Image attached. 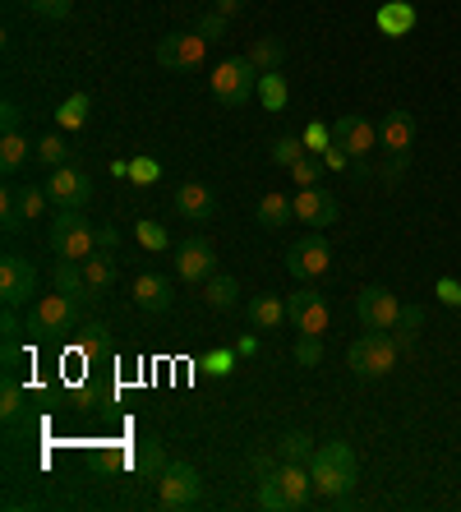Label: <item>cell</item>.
Returning a JSON list of instances; mask_svg holds the SVG:
<instances>
[{
    "label": "cell",
    "mask_w": 461,
    "mask_h": 512,
    "mask_svg": "<svg viewBox=\"0 0 461 512\" xmlns=\"http://www.w3.org/2000/svg\"><path fill=\"white\" fill-rule=\"evenodd\" d=\"M309 476H314V489H319L323 499L342 503L360 485V457H355V448L346 439H328L323 448H314Z\"/></svg>",
    "instance_id": "cell-1"
},
{
    "label": "cell",
    "mask_w": 461,
    "mask_h": 512,
    "mask_svg": "<svg viewBox=\"0 0 461 512\" xmlns=\"http://www.w3.org/2000/svg\"><path fill=\"white\" fill-rule=\"evenodd\" d=\"M309 494H314V476L305 462H282L277 476L259 480V508L268 512H300L309 508Z\"/></svg>",
    "instance_id": "cell-2"
},
{
    "label": "cell",
    "mask_w": 461,
    "mask_h": 512,
    "mask_svg": "<svg viewBox=\"0 0 461 512\" xmlns=\"http://www.w3.org/2000/svg\"><path fill=\"white\" fill-rule=\"evenodd\" d=\"M47 240H51V250H56V259L83 263L97 254V227L83 217V208H60L51 231H47Z\"/></svg>",
    "instance_id": "cell-3"
},
{
    "label": "cell",
    "mask_w": 461,
    "mask_h": 512,
    "mask_svg": "<svg viewBox=\"0 0 461 512\" xmlns=\"http://www.w3.org/2000/svg\"><path fill=\"white\" fill-rule=\"evenodd\" d=\"M397 356H402L397 337L365 328V333H360V337L351 342V351H346V365H351V370L360 374V379H383V374L397 370Z\"/></svg>",
    "instance_id": "cell-4"
},
{
    "label": "cell",
    "mask_w": 461,
    "mask_h": 512,
    "mask_svg": "<svg viewBox=\"0 0 461 512\" xmlns=\"http://www.w3.org/2000/svg\"><path fill=\"white\" fill-rule=\"evenodd\" d=\"M213 97L226 111L249 107V97H259V70L249 65V56H226L213 65Z\"/></svg>",
    "instance_id": "cell-5"
},
{
    "label": "cell",
    "mask_w": 461,
    "mask_h": 512,
    "mask_svg": "<svg viewBox=\"0 0 461 512\" xmlns=\"http://www.w3.org/2000/svg\"><path fill=\"white\" fill-rule=\"evenodd\" d=\"M74 323H79V300L56 291V296H42L33 310H28L24 328L33 337H65V333H74Z\"/></svg>",
    "instance_id": "cell-6"
},
{
    "label": "cell",
    "mask_w": 461,
    "mask_h": 512,
    "mask_svg": "<svg viewBox=\"0 0 461 512\" xmlns=\"http://www.w3.org/2000/svg\"><path fill=\"white\" fill-rule=\"evenodd\" d=\"M203 499V476L194 471L190 462H166V471L157 476V503L171 512L194 508Z\"/></svg>",
    "instance_id": "cell-7"
},
{
    "label": "cell",
    "mask_w": 461,
    "mask_h": 512,
    "mask_svg": "<svg viewBox=\"0 0 461 512\" xmlns=\"http://www.w3.org/2000/svg\"><path fill=\"white\" fill-rule=\"evenodd\" d=\"M328 268H332V250H328V240H323V231H309V236H300L286 250V273L300 277V282H314Z\"/></svg>",
    "instance_id": "cell-8"
},
{
    "label": "cell",
    "mask_w": 461,
    "mask_h": 512,
    "mask_svg": "<svg viewBox=\"0 0 461 512\" xmlns=\"http://www.w3.org/2000/svg\"><path fill=\"white\" fill-rule=\"evenodd\" d=\"M203 60H208V37H199V33H171L157 42V65L171 74L199 70Z\"/></svg>",
    "instance_id": "cell-9"
},
{
    "label": "cell",
    "mask_w": 461,
    "mask_h": 512,
    "mask_svg": "<svg viewBox=\"0 0 461 512\" xmlns=\"http://www.w3.org/2000/svg\"><path fill=\"white\" fill-rule=\"evenodd\" d=\"M28 296H37L33 259H24V254H5V259H0V300H5V310L28 305Z\"/></svg>",
    "instance_id": "cell-10"
},
{
    "label": "cell",
    "mask_w": 461,
    "mask_h": 512,
    "mask_svg": "<svg viewBox=\"0 0 461 512\" xmlns=\"http://www.w3.org/2000/svg\"><path fill=\"white\" fill-rule=\"evenodd\" d=\"M286 314H291V323L309 337H323L328 333V319H332L319 286H300V291H291V296H286Z\"/></svg>",
    "instance_id": "cell-11"
},
{
    "label": "cell",
    "mask_w": 461,
    "mask_h": 512,
    "mask_svg": "<svg viewBox=\"0 0 461 512\" xmlns=\"http://www.w3.org/2000/svg\"><path fill=\"white\" fill-rule=\"evenodd\" d=\"M355 314H360V323L374 328V333H392V328H397V314H402V300L392 296L388 286H365V291L355 296Z\"/></svg>",
    "instance_id": "cell-12"
},
{
    "label": "cell",
    "mask_w": 461,
    "mask_h": 512,
    "mask_svg": "<svg viewBox=\"0 0 461 512\" xmlns=\"http://www.w3.org/2000/svg\"><path fill=\"white\" fill-rule=\"evenodd\" d=\"M217 273V254H213V240L190 236L176 245V277L180 282H208Z\"/></svg>",
    "instance_id": "cell-13"
},
{
    "label": "cell",
    "mask_w": 461,
    "mask_h": 512,
    "mask_svg": "<svg viewBox=\"0 0 461 512\" xmlns=\"http://www.w3.org/2000/svg\"><path fill=\"white\" fill-rule=\"evenodd\" d=\"M47 194L56 208H83V203L93 199V176L88 171H79L70 162V167H56L47 180Z\"/></svg>",
    "instance_id": "cell-14"
},
{
    "label": "cell",
    "mask_w": 461,
    "mask_h": 512,
    "mask_svg": "<svg viewBox=\"0 0 461 512\" xmlns=\"http://www.w3.org/2000/svg\"><path fill=\"white\" fill-rule=\"evenodd\" d=\"M291 203H296V222H305L309 231H328L337 222V199L319 185H300Z\"/></svg>",
    "instance_id": "cell-15"
},
{
    "label": "cell",
    "mask_w": 461,
    "mask_h": 512,
    "mask_svg": "<svg viewBox=\"0 0 461 512\" xmlns=\"http://www.w3.org/2000/svg\"><path fill=\"white\" fill-rule=\"evenodd\" d=\"M332 143H337V148H346L355 162H365L369 148L379 143V125H369L365 116H337V120H332Z\"/></svg>",
    "instance_id": "cell-16"
},
{
    "label": "cell",
    "mask_w": 461,
    "mask_h": 512,
    "mask_svg": "<svg viewBox=\"0 0 461 512\" xmlns=\"http://www.w3.org/2000/svg\"><path fill=\"white\" fill-rule=\"evenodd\" d=\"M217 213V194L213 185H203V180H185L176 190V217H185V222H213Z\"/></svg>",
    "instance_id": "cell-17"
},
{
    "label": "cell",
    "mask_w": 461,
    "mask_h": 512,
    "mask_svg": "<svg viewBox=\"0 0 461 512\" xmlns=\"http://www.w3.org/2000/svg\"><path fill=\"white\" fill-rule=\"evenodd\" d=\"M130 296H134V305H139V310H148V314L171 310V277L139 273V277H134V286H130Z\"/></svg>",
    "instance_id": "cell-18"
},
{
    "label": "cell",
    "mask_w": 461,
    "mask_h": 512,
    "mask_svg": "<svg viewBox=\"0 0 461 512\" xmlns=\"http://www.w3.org/2000/svg\"><path fill=\"white\" fill-rule=\"evenodd\" d=\"M379 143L388 148L392 157L411 153V143H415V116H411V111H402V107L388 111V116L379 120Z\"/></svg>",
    "instance_id": "cell-19"
},
{
    "label": "cell",
    "mask_w": 461,
    "mask_h": 512,
    "mask_svg": "<svg viewBox=\"0 0 461 512\" xmlns=\"http://www.w3.org/2000/svg\"><path fill=\"white\" fill-rule=\"evenodd\" d=\"M415 19H420V14H415L411 0H383L379 14H374V24H379L383 37H406L415 28Z\"/></svg>",
    "instance_id": "cell-20"
},
{
    "label": "cell",
    "mask_w": 461,
    "mask_h": 512,
    "mask_svg": "<svg viewBox=\"0 0 461 512\" xmlns=\"http://www.w3.org/2000/svg\"><path fill=\"white\" fill-rule=\"evenodd\" d=\"M249 323L259 328V333H277L282 323H291V314H286V300L282 296H249Z\"/></svg>",
    "instance_id": "cell-21"
},
{
    "label": "cell",
    "mask_w": 461,
    "mask_h": 512,
    "mask_svg": "<svg viewBox=\"0 0 461 512\" xmlns=\"http://www.w3.org/2000/svg\"><path fill=\"white\" fill-rule=\"evenodd\" d=\"M79 268H83V277H88V291H93V296H107L111 286H116V259H111L107 250H97L93 259H83Z\"/></svg>",
    "instance_id": "cell-22"
},
{
    "label": "cell",
    "mask_w": 461,
    "mask_h": 512,
    "mask_svg": "<svg viewBox=\"0 0 461 512\" xmlns=\"http://www.w3.org/2000/svg\"><path fill=\"white\" fill-rule=\"evenodd\" d=\"M249 65L259 74H272V70H282L286 65V42L282 37H259V42H249Z\"/></svg>",
    "instance_id": "cell-23"
},
{
    "label": "cell",
    "mask_w": 461,
    "mask_h": 512,
    "mask_svg": "<svg viewBox=\"0 0 461 512\" xmlns=\"http://www.w3.org/2000/svg\"><path fill=\"white\" fill-rule=\"evenodd\" d=\"M291 217H296V203L286 199V194H263V199H259V213H254V222H259L263 231H282Z\"/></svg>",
    "instance_id": "cell-24"
},
{
    "label": "cell",
    "mask_w": 461,
    "mask_h": 512,
    "mask_svg": "<svg viewBox=\"0 0 461 512\" xmlns=\"http://www.w3.org/2000/svg\"><path fill=\"white\" fill-rule=\"evenodd\" d=\"M56 291H65V296L79 300V305H83V300H97L93 291H88V277H83V268L74 259H60L56 263Z\"/></svg>",
    "instance_id": "cell-25"
},
{
    "label": "cell",
    "mask_w": 461,
    "mask_h": 512,
    "mask_svg": "<svg viewBox=\"0 0 461 512\" xmlns=\"http://www.w3.org/2000/svg\"><path fill=\"white\" fill-rule=\"evenodd\" d=\"M203 300H208L213 310H236L240 282H236V277H226V273H213V277H208V286H203Z\"/></svg>",
    "instance_id": "cell-26"
},
{
    "label": "cell",
    "mask_w": 461,
    "mask_h": 512,
    "mask_svg": "<svg viewBox=\"0 0 461 512\" xmlns=\"http://www.w3.org/2000/svg\"><path fill=\"white\" fill-rule=\"evenodd\" d=\"M314 448H319V443L309 439L305 429H291V434H282V439H277V457H282V462H314Z\"/></svg>",
    "instance_id": "cell-27"
},
{
    "label": "cell",
    "mask_w": 461,
    "mask_h": 512,
    "mask_svg": "<svg viewBox=\"0 0 461 512\" xmlns=\"http://www.w3.org/2000/svg\"><path fill=\"white\" fill-rule=\"evenodd\" d=\"M33 153H37V162H47L51 171H56V167H70V162H74V148L60 139V134H42V139L33 143Z\"/></svg>",
    "instance_id": "cell-28"
},
{
    "label": "cell",
    "mask_w": 461,
    "mask_h": 512,
    "mask_svg": "<svg viewBox=\"0 0 461 512\" xmlns=\"http://www.w3.org/2000/svg\"><path fill=\"white\" fill-rule=\"evenodd\" d=\"M14 203H19V217H24V222H37L42 208L51 203V194H47V185H14Z\"/></svg>",
    "instance_id": "cell-29"
},
{
    "label": "cell",
    "mask_w": 461,
    "mask_h": 512,
    "mask_svg": "<svg viewBox=\"0 0 461 512\" xmlns=\"http://www.w3.org/2000/svg\"><path fill=\"white\" fill-rule=\"evenodd\" d=\"M24 406H28V393L19 388V379H14V370H5V383H0V416L10 420H19L24 416Z\"/></svg>",
    "instance_id": "cell-30"
},
{
    "label": "cell",
    "mask_w": 461,
    "mask_h": 512,
    "mask_svg": "<svg viewBox=\"0 0 461 512\" xmlns=\"http://www.w3.org/2000/svg\"><path fill=\"white\" fill-rule=\"evenodd\" d=\"M134 466H139V480H157L166 471V453L157 439H139V457H134Z\"/></svg>",
    "instance_id": "cell-31"
},
{
    "label": "cell",
    "mask_w": 461,
    "mask_h": 512,
    "mask_svg": "<svg viewBox=\"0 0 461 512\" xmlns=\"http://www.w3.org/2000/svg\"><path fill=\"white\" fill-rule=\"evenodd\" d=\"M88 111H93V97L88 93H74L60 102L56 120H60V130H83V120H88Z\"/></svg>",
    "instance_id": "cell-32"
},
{
    "label": "cell",
    "mask_w": 461,
    "mask_h": 512,
    "mask_svg": "<svg viewBox=\"0 0 461 512\" xmlns=\"http://www.w3.org/2000/svg\"><path fill=\"white\" fill-rule=\"evenodd\" d=\"M24 162H28V139L24 134H0V171L14 176Z\"/></svg>",
    "instance_id": "cell-33"
},
{
    "label": "cell",
    "mask_w": 461,
    "mask_h": 512,
    "mask_svg": "<svg viewBox=\"0 0 461 512\" xmlns=\"http://www.w3.org/2000/svg\"><path fill=\"white\" fill-rule=\"evenodd\" d=\"M259 102H263V111H286V74L282 70L259 74Z\"/></svg>",
    "instance_id": "cell-34"
},
{
    "label": "cell",
    "mask_w": 461,
    "mask_h": 512,
    "mask_svg": "<svg viewBox=\"0 0 461 512\" xmlns=\"http://www.w3.org/2000/svg\"><path fill=\"white\" fill-rule=\"evenodd\" d=\"M420 328H425V310H420V305H402V314H397V328H392V333H397V346H415V337H420Z\"/></svg>",
    "instance_id": "cell-35"
},
{
    "label": "cell",
    "mask_w": 461,
    "mask_h": 512,
    "mask_svg": "<svg viewBox=\"0 0 461 512\" xmlns=\"http://www.w3.org/2000/svg\"><path fill=\"white\" fill-rule=\"evenodd\" d=\"M300 157H309L305 134H282V139L272 143V162H277V167H296Z\"/></svg>",
    "instance_id": "cell-36"
},
{
    "label": "cell",
    "mask_w": 461,
    "mask_h": 512,
    "mask_svg": "<svg viewBox=\"0 0 461 512\" xmlns=\"http://www.w3.org/2000/svg\"><path fill=\"white\" fill-rule=\"evenodd\" d=\"M134 236H139V245H143V250H153V254L171 250V236H166V227H162V222H139V227H134Z\"/></svg>",
    "instance_id": "cell-37"
},
{
    "label": "cell",
    "mask_w": 461,
    "mask_h": 512,
    "mask_svg": "<svg viewBox=\"0 0 461 512\" xmlns=\"http://www.w3.org/2000/svg\"><path fill=\"white\" fill-rule=\"evenodd\" d=\"M323 167H328V162H323L319 153H309V157H300L296 167H291V180H296V185H319Z\"/></svg>",
    "instance_id": "cell-38"
},
{
    "label": "cell",
    "mask_w": 461,
    "mask_h": 512,
    "mask_svg": "<svg viewBox=\"0 0 461 512\" xmlns=\"http://www.w3.org/2000/svg\"><path fill=\"white\" fill-rule=\"evenodd\" d=\"M296 365H300V370H314V365H323V337L300 333V342H296Z\"/></svg>",
    "instance_id": "cell-39"
},
{
    "label": "cell",
    "mask_w": 461,
    "mask_h": 512,
    "mask_svg": "<svg viewBox=\"0 0 461 512\" xmlns=\"http://www.w3.org/2000/svg\"><path fill=\"white\" fill-rule=\"evenodd\" d=\"M0 227H5V231H19V227H24L19 203H14V185H5V190H0Z\"/></svg>",
    "instance_id": "cell-40"
},
{
    "label": "cell",
    "mask_w": 461,
    "mask_h": 512,
    "mask_svg": "<svg viewBox=\"0 0 461 512\" xmlns=\"http://www.w3.org/2000/svg\"><path fill=\"white\" fill-rule=\"evenodd\" d=\"M28 10H33L37 19H70L74 0H28Z\"/></svg>",
    "instance_id": "cell-41"
},
{
    "label": "cell",
    "mask_w": 461,
    "mask_h": 512,
    "mask_svg": "<svg viewBox=\"0 0 461 512\" xmlns=\"http://www.w3.org/2000/svg\"><path fill=\"white\" fill-rule=\"evenodd\" d=\"M83 356H97V351H107L111 346V337H107V323H88V328H83Z\"/></svg>",
    "instance_id": "cell-42"
},
{
    "label": "cell",
    "mask_w": 461,
    "mask_h": 512,
    "mask_svg": "<svg viewBox=\"0 0 461 512\" xmlns=\"http://www.w3.org/2000/svg\"><path fill=\"white\" fill-rule=\"evenodd\" d=\"M130 180H134V185H157V180H162V167H157L153 157H134V162H130Z\"/></svg>",
    "instance_id": "cell-43"
},
{
    "label": "cell",
    "mask_w": 461,
    "mask_h": 512,
    "mask_svg": "<svg viewBox=\"0 0 461 512\" xmlns=\"http://www.w3.org/2000/svg\"><path fill=\"white\" fill-rule=\"evenodd\" d=\"M194 33H199V37H208V42H222V37H226V14L208 10V14H203V19H199V24H194Z\"/></svg>",
    "instance_id": "cell-44"
},
{
    "label": "cell",
    "mask_w": 461,
    "mask_h": 512,
    "mask_svg": "<svg viewBox=\"0 0 461 512\" xmlns=\"http://www.w3.org/2000/svg\"><path fill=\"white\" fill-rule=\"evenodd\" d=\"M277 466H282V457H277V453H254V457H249V476L268 480V476H277Z\"/></svg>",
    "instance_id": "cell-45"
},
{
    "label": "cell",
    "mask_w": 461,
    "mask_h": 512,
    "mask_svg": "<svg viewBox=\"0 0 461 512\" xmlns=\"http://www.w3.org/2000/svg\"><path fill=\"white\" fill-rule=\"evenodd\" d=\"M305 143H309V153H328L332 148V125H319V120H314V125H309L305 130Z\"/></svg>",
    "instance_id": "cell-46"
},
{
    "label": "cell",
    "mask_w": 461,
    "mask_h": 512,
    "mask_svg": "<svg viewBox=\"0 0 461 512\" xmlns=\"http://www.w3.org/2000/svg\"><path fill=\"white\" fill-rule=\"evenodd\" d=\"M19 125H24V107H19V102H5V107H0V130L19 134Z\"/></svg>",
    "instance_id": "cell-47"
},
{
    "label": "cell",
    "mask_w": 461,
    "mask_h": 512,
    "mask_svg": "<svg viewBox=\"0 0 461 512\" xmlns=\"http://www.w3.org/2000/svg\"><path fill=\"white\" fill-rule=\"evenodd\" d=\"M438 300H443V305H461V282L457 277H443V282H438Z\"/></svg>",
    "instance_id": "cell-48"
},
{
    "label": "cell",
    "mask_w": 461,
    "mask_h": 512,
    "mask_svg": "<svg viewBox=\"0 0 461 512\" xmlns=\"http://www.w3.org/2000/svg\"><path fill=\"white\" fill-rule=\"evenodd\" d=\"M203 365H208L217 379H226V374H231V351H213V356L203 360Z\"/></svg>",
    "instance_id": "cell-49"
},
{
    "label": "cell",
    "mask_w": 461,
    "mask_h": 512,
    "mask_svg": "<svg viewBox=\"0 0 461 512\" xmlns=\"http://www.w3.org/2000/svg\"><path fill=\"white\" fill-rule=\"evenodd\" d=\"M116 240H120V236H116V227H97V250H107V254H111V250H116Z\"/></svg>",
    "instance_id": "cell-50"
},
{
    "label": "cell",
    "mask_w": 461,
    "mask_h": 512,
    "mask_svg": "<svg viewBox=\"0 0 461 512\" xmlns=\"http://www.w3.org/2000/svg\"><path fill=\"white\" fill-rule=\"evenodd\" d=\"M213 10L231 19V14H240V10H245V0H213Z\"/></svg>",
    "instance_id": "cell-51"
},
{
    "label": "cell",
    "mask_w": 461,
    "mask_h": 512,
    "mask_svg": "<svg viewBox=\"0 0 461 512\" xmlns=\"http://www.w3.org/2000/svg\"><path fill=\"white\" fill-rule=\"evenodd\" d=\"M254 351H259V337H240V342H236V356H254Z\"/></svg>",
    "instance_id": "cell-52"
},
{
    "label": "cell",
    "mask_w": 461,
    "mask_h": 512,
    "mask_svg": "<svg viewBox=\"0 0 461 512\" xmlns=\"http://www.w3.org/2000/svg\"><path fill=\"white\" fill-rule=\"evenodd\" d=\"M457 310H461V305H457Z\"/></svg>",
    "instance_id": "cell-53"
}]
</instances>
